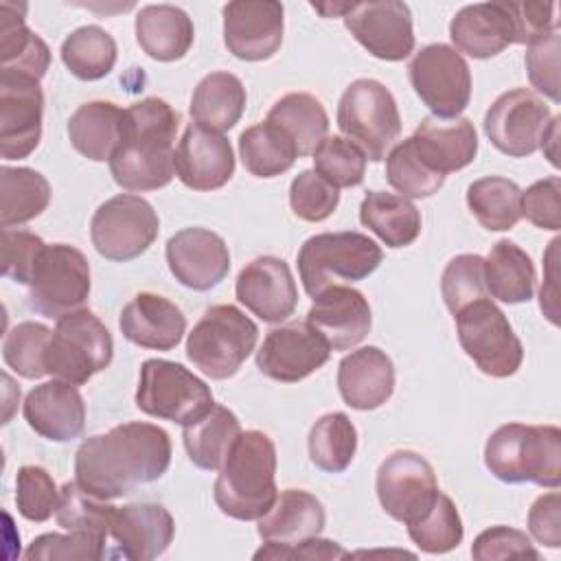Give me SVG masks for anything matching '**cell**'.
<instances>
[{
  "instance_id": "obj_1",
  "label": "cell",
  "mask_w": 561,
  "mask_h": 561,
  "mask_svg": "<svg viewBox=\"0 0 561 561\" xmlns=\"http://www.w3.org/2000/svg\"><path fill=\"white\" fill-rule=\"evenodd\" d=\"M169 465V434L153 423L131 421L81 443L75 456V480L88 493L114 500L160 480Z\"/></svg>"
},
{
  "instance_id": "obj_34",
  "label": "cell",
  "mask_w": 561,
  "mask_h": 561,
  "mask_svg": "<svg viewBox=\"0 0 561 561\" xmlns=\"http://www.w3.org/2000/svg\"><path fill=\"white\" fill-rule=\"evenodd\" d=\"M245 88L232 72L206 75L191 99V118L208 129L226 131L232 129L245 110Z\"/></svg>"
},
{
  "instance_id": "obj_9",
  "label": "cell",
  "mask_w": 561,
  "mask_h": 561,
  "mask_svg": "<svg viewBox=\"0 0 561 561\" xmlns=\"http://www.w3.org/2000/svg\"><path fill=\"white\" fill-rule=\"evenodd\" d=\"M136 405L149 416L173 421L184 427L199 421L215 401L206 381L188 368L178 362L156 357L140 366Z\"/></svg>"
},
{
  "instance_id": "obj_57",
  "label": "cell",
  "mask_w": 561,
  "mask_h": 561,
  "mask_svg": "<svg viewBox=\"0 0 561 561\" xmlns=\"http://www.w3.org/2000/svg\"><path fill=\"white\" fill-rule=\"evenodd\" d=\"M530 537L548 548L561 546V495L557 491L539 495L528 511Z\"/></svg>"
},
{
  "instance_id": "obj_17",
  "label": "cell",
  "mask_w": 561,
  "mask_h": 561,
  "mask_svg": "<svg viewBox=\"0 0 561 561\" xmlns=\"http://www.w3.org/2000/svg\"><path fill=\"white\" fill-rule=\"evenodd\" d=\"M331 346L309 322H287L267 331L256 351V368L283 383H296L327 364Z\"/></svg>"
},
{
  "instance_id": "obj_6",
  "label": "cell",
  "mask_w": 561,
  "mask_h": 561,
  "mask_svg": "<svg viewBox=\"0 0 561 561\" xmlns=\"http://www.w3.org/2000/svg\"><path fill=\"white\" fill-rule=\"evenodd\" d=\"M259 340V327L234 305H213L186 337V357L210 379L232 377Z\"/></svg>"
},
{
  "instance_id": "obj_44",
  "label": "cell",
  "mask_w": 561,
  "mask_h": 561,
  "mask_svg": "<svg viewBox=\"0 0 561 561\" xmlns=\"http://www.w3.org/2000/svg\"><path fill=\"white\" fill-rule=\"evenodd\" d=\"M405 526L414 546L427 554H443L458 548L465 535L462 519L454 500L440 491L434 504Z\"/></svg>"
},
{
  "instance_id": "obj_35",
  "label": "cell",
  "mask_w": 561,
  "mask_h": 561,
  "mask_svg": "<svg viewBox=\"0 0 561 561\" xmlns=\"http://www.w3.org/2000/svg\"><path fill=\"white\" fill-rule=\"evenodd\" d=\"M359 221L388 248H405L421 234V213L403 195L368 191L359 204Z\"/></svg>"
},
{
  "instance_id": "obj_53",
  "label": "cell",
  "mask_w": 561,
  "mask_h": 561,
  "mask_svg": "<svg viewBox=\"0 0 561 561\" xmlns=\"http://www.w3.org/2000/svg\"><path fill=\"white\" fill-rule=\"evenodd\" d=\"M526 46L524 61L533 88L559 103V24Z\"/></svg>"
},
{
  "instance_id": "obj_10",
  "label": "cell",
  "mask_w": 561,
  "mask_h": 561,
  "mask_svg": "<svg viewBox=\"0 0 561 561\" xmlns=\"http://www.w3.org/2000/svg\"><path fill=\"white\" fill-rule=\"evenodd\" d=\"M454 318L462 351L484 375L504 379L517 373L524 359L522 342L504 311L489 296L462 307Z\"/></svg>"
},
{
  "instance_id": "obj_36",
  "label": "cell",
  "mask_w": 561,
  "mask_h": 561,
  "mask_svg": "<svg viewBox=\"0 0 561 561\" xmlns=\"http://www.w3.org/2000/svg\"><path fill=\"white\" fill-rule=\"evenodd\" d=\"M241 434L239 419L226 405L215 403L199 421L184 425L182 440L191 462L204 471L221 469L232 443Z\"/></svg>"
},
{
  "instance_id": "obj_45",
  "label": "cell",
  "mask_w": 561,
  "mask_h": 561,
  "mask_svg": "<svg viewBox=\"0 0 561 561\" xmlns=\"http://www.w3.org/2000/svg\"><path fill=\"white\" fill-rule=\"evenodd\" d=\"M114 513H116L114 504L88 493L77 484V480L66 482L59 489L55 517H57V524L66 530L92 533L107 539Z\"/></svg>"
},
{
  "instance_id": "obj_60",
  "label": "cell",
  "mask_w": 561,
  "mask_h": 561,
  "mask_svg": "<svg viewBox=\"0 0 561 561\" xmlns=\"http://www.w3.org/2000/svg\"><path fill=\"white\" fill-rule=\"evenodd\" d=\"M559 123H561V118L552 116V121L541 138V145H539L543 149L546 158L552 162V167H559V149H557L559 147Z\"/></svg>"
},
{
  "instance_id": "obj_51",
  "label": "cell",
  "mask_w": 561,
  "mask_h": 561,
  "mask_svg": "<svg viewBox=\"0 0 561 561\" xmlns=\"http://www.w3.org/2000/svg\"><path fill=\"white\" fill-rule=\"evenodd\" d=\"M59 491L53 476L37 465H24L15 473V506L28 522H46L57 511Z\"/></svg>"
},
{
  "instance_id": "obj_22",
  "label": "cell",
  "mask_w": 561,
  "mask_h": 561,
  "mask_svg": "<svg viewBox=\"0 0 561 561\" xmlns=\"http://www.w3.org/2000/svg\"><path fill=\"white\" fill-rule=\"evenodd\" d=\"M178 180L193 191L221 188L234 173L230 140L197 123L186 125L173 158Z\"/></svg>"
},
{
  "instance_id": "obj_41",
  "label": "cell",
  "mask_w": 561,
  "mask_h": 561,
  "mask_svg": "<svg viewBox=\"0 0 561 561\" xmlns=\"http://www.w3.org/2000/svg\"><path fill=\"white\" fill-rule=\"evenodd\" d=\"M519 186L500 175H486L469 184L467 206L478 224L491 232L511 230L519 219Z\"/></svg>"
},
{
  "instance_id": "obj_18",
  "label": "cell",
  "mask_w": 561,
  "mask_h": 561,
  "mask_svg": "<svg viewBox=\"0 0 561 561\" xmlns=\"http://www.w3.org/2000/svg\"><path fill=\"white\" fill-rule=\"evenodd\" d=\"M44 94L33 77L0 70V156L22 160L42 138Z\"/></svg>"
},
{
  "instance_id": "obj_58",
  "label": "cell",
  "mask_w": 561,
  "mask_h": 561,
  "mask_svg": "<svg viewBox=\"0 0 561 561\" xmlns=\"http://www.w3.org/2000/svg\"><path fill=\"white\" fill-rule=\"evenodd\" d=\"M344 557H348V552L337 541L320 539V537H309L294 546L265 541V546L254 552V559H274V561L278 559L316 561V559H344Z\"/></svg>"
},
{
  "instance_id": "obj_46",
  "label": "cell",
  "mask_w": 561,
  "mask_h": 561,
  "mask_svg": "<svg viewBox=\"0 0 561 561\" xmlns=\"http://www.w3.org/2000/svg\"><path fill=\"white\" fill-rule=\"evenodd\" d=\"M53 331L42 322L15 324L2 342L4 364L24 379H39L46 373V346Z\"/></svg>"
},
{
  "instance_id": "obj_25",
  "label": "cell",
  "mask_w": 561,
  "mask_h": 561,
  "mask_svg": "<svg viewBox=\"0 0 561 561\" xmlns=\"http://www.w3.org/2000/svg\"><path fill=\"white\" fill-rule=\"evenodd\" d=\"M175 535L171 513L162 504L136 502L116 506L110 537L118 546V554L131 561H149L167 552Z\"/></svg>"
},
{
  "instance_id": "obj_54",
  "label": "cell",
  "mask_w": 561,
  "mask_h": 561,
  "mask_svg": "<svg viewBox=\"0 0 561 561\" xmlns=\"http://www.w3.org/2000/svg\"><path fill=\"white\" fill-rule=\"evenodd\" d=\"M471 557L478 561L493 559H539V550L530 537L511 526H491L482 530L471 543Z\"/></svg>"
},
{
  "instance_id": "obj_12",
  "label": "cell",
  "mask_w": 561,
  "mask_h": 561,
  "mask_svg": "<svg viewBox=\"0 0 561 561\" xmlns=\"http://www.w3.org/2000/svg\"><path fill=\"white\" fill-rule=\"evenodd\" d=\"M90 296V263L81 250L53 243L35 263L28 283V305L46 318H61L81 309Z\"/></svg>"
},
{
  "instance_id": "obj_37",
  "label": "cell",
  "mask_w": 561,
  "mask_h": 561,
  "mask_svg": "<svg viewBox=\"0 0 561 561\" xmlns=\"http://www.w3.org/2000/svg\"><path fill=\"white\" fill-rule=\"evenodd\" d=\"M486 291L506 302H528L535 291V265L530 256L513 241L500 239L484 259Z\"/></svg>"
},
{
  "instance_id": "obj_20",
  "label": "cell",
  "mask_w": 561,
  "mask_h": 561,
  "mask_svg": "<svg viewBox=\"0 0 561 561\" xmlns=\"http://www.w3.org/2000/svg\"><path fill=\"white\" fill-rule=\"evenodd\" d=\"M224 44L243 61L270 59L283 44V4L234 0L224 7Z\"/></svg>"
},
{
  "instance_id": "obj_30",
  "label": "cell",
  "mask_w": 561,
  "mask_h": 561,
  "mask_svg": "<svg viewBox=\"0 0 561 561\" xmlns=\"http://www.w3.org/2000/svg\"><path fill=\"white\" fill-rule=\"evenodd\" d=\"M256 533L263 541L294 546L302 539L318 537L324 528L327 515L322 502L302 489H285L274 504L261 515Z\"/></svg>"
},
{
  "instance_id": "obj_31",
  "label": "cell",
  "mask_w": 561,
  "mask_h": 561,
  "mask_svg": "<svg viewBox=\"0 0 561 561\" xmlns=\"http://www.w3.org/2000/svg\"><path fill=\"white\" fill-rule=\"evenodd\" d=\"M193 37V20L175 4H147L136 15L138 46L156 61L182 59Z\"/></svg>"
},
{
  "instance_id": "obj_5",
  "label": "cell",
  "mask_w": 561,
  "mask_h": 561,
  "mask_svg": "<svg viewBox=\"0 0 561 561\" xmlns=\"http://www.w3.org/2000/svg\"><path fill=\"white\" fill-rule=\"evenodd\" d=\"M383 259L381 248L362 232H322L298 250V274L305 291L316 298L329 287L370 276Z\"/></svg>"
},
{
  "instance_id": "obj_27",
  "label": "cell",
  "mask_w": 561,
  "mask_h": 561,
  "mask_svg": "<svg viewBox=\"0 0 561 561\" xmlns=\"http://www.w3.org/2000/svg\"><path fill=\"white\" fill-rule=\"evenodd\" d=\"M118 327L123 337L140 348L171 351L186 331V318L169 298L140 291L123 307Z\"/></svg>"
},
{
  "instance_id": "obj_4",
  "label": "cell",
  "mask_w": 561,
  "mask_h": 561,
  "mask_svg": "<svg viewBox=\"0 0 561 561\" xmlns=\"http://www.w3.org/2000/svg\"><path fill=\"white\" fill-rule=\"evenodd\" d=\"M484 465L502 482L557 489L561 484V430L557 425H500L486 438Z\"/></svg>"
},
{
  "instance_id": "obj_40",
  "label": "cell",
  "mask_w": 561,
  "mask_h": 561,
  "mask_svg": "<svg viewBox=\"0 0 561 561\" xmlns=\"http://www.w3.org/2000/svg\"><path fill=\"white\" fill-rule=\"evenodd\" d=\"M239 156L252 175L276 178L294 167L298 149L276 123L265 118L263 123L241 131Z\"/></svg>"
},
{
  "instance_id": "obj_42",
  "label": "cell",
  "mask_w": 561,
  "mask_h": 561,
  "mask_svg": "<svg viewBox=\"0 0 561 561\" xmlns=\"http://www.w3.org/2000/svg\"><path fill=\"white\" fill-rule=\"evenodd\" d=\"M61 61L81 81H99L112 72L116 64L114 37L96 24L75 28L61 42Z\"/></svg>"
},
{
  "instance_id": "obj_32",
  "label": "cell",
  "mask_w": 561,
  "mask_h": 561,
  "mask_svg": "<svg viewBox=\"0 0 561 561\" xmlns=\"http://www.w3.org/2000/svg\"><path fill=\"white\" fill-rule=\"evenodd\" d=\"M123 116L125 110H121L116 103H83L72 112L68 121V138L72 147L88 160L110 162L123 136Z\"/></svg>"
},
{
  "instance_id": "obj_16",
  "label": "cell",
  "mask_w": 561,
  "mask_h": 561,
  "mask_svg": "<svg viewBox=\"0 0 561 561\" xmlns=\"http://www.w3.org/2000/svg\"><path fill=\"white\" fill-rule=\"evenodd\" d=\"M375 489L381 508L403 524L421 517L438 495L432 465L410 449H397L379 465Z\"/></svg>"
},
{
  "instance_id": "obj_2",
  "label": "cell",
  "mask_w": 561,
  "mask_h": 561,
  "mask_svg": "<svg viewBox=\"0 0 561 561\" xmlns=\"http://www.w3.org/2000/svg\"><path fill=\"white\" fill-rule=\"evenodd\" d=\"M180 114L158 96L142 99L125 110L123 136L110 158L114 182L125 191H156L173 175L175 134Z\"/></svg>"
},
{
  "instance_id": "obj_3",
  "label": "cell",
  "mask_w": 561,
  "mask_h": 561,
  "mask_svg": "<svg viewBox=\"0 0 561 561\" xmlns=\"http://www.w3.org/2000/svg\"><path fill=\"white\" fill-rule=\"evenodd\" d=\"M276 491L274 440L259 430L241 432L215 480V504L232 519L252 522L270 511Z\"/></svg>"
},
{
  "instance_id": "obj_49",
  "label": "cell",
  "mask_w": 561,
  "mask_h": 561,
  "mask_svg": "<svg viewBox=\"0 0 561 561\" xmlns=\"http://www.w3.org/2000/svg\"><path fill=\"white\" fill-rule=\"evenodd\" d=\"M440 291L451 313H458L473 300L486 298L489 291L484 283V259L480 254L454 256L443 272Z\"/></svg>"
},
{
  "instance_id": "obj_19",
  "label": "cell",
  "mask_w": 561,
  "mask_h": 561,
  "mask_svg": "<svg viewBox=\"0 0 561 561\" xmlns=\"http://www.w3.org/2000/svg\"><path fill=\"white\" fill-rule=\"evenodd\" d=\"M342 18L348 33L377 59L401 61L414 50L412 13L405 2H353Z\"/></svg>"
},
{
  "instance_id": "obj_15",
  "label": "cell",
  "mask_w": 561,
  "mask_h": 561,
  "mask_svg": "<svg viewBox=\"0 0 561 561\" xmlns=\"http://www.w3.org/2000/svg\"><path fill=\"white\" fill-rule=\"evenodd\" d=\"M458 53L473 59L500 55L511 44H528L522 2H480L462 7L449 22Z\"/></svg>"
},
{
  "instance_id": "obj_28",
  "label": "cell",
  "mask_w": 561,
  "mask_h": 561,
  "mask_svg": "<svg viewBox=\"0 0 561 561\" xmlns=\"http://www.w3.org/2000/svg\"><path fill=\"white\" fill-rule=\"evenodd\" d=\"M416 156L434 173L465 169L478 153V134L469 118L427 116L410 136Z\"/></svg>"
},
{
  "instance_id": "obj_38",
  "label": "cell",
  "mask_w": 561,
  "mask_h": 561,
  "mask_svg": "<svg viewBox=\"0 0 561 561\" xmlns=\"http://www.w3.org/2000/svg\"><path fill=\"white\" fill-rule=\"evenodd\" d=\"M267 121L276 123L296 145L298 156H309L327 138L329 116L320 99L307 92H289L280 96L267 112Z\"/></svg>"
},
{
  "instance_id": "obj_8",
  "label": "cell",
  "mask_w": 561,
  "mask_h": 561,
  "mask_svg": "<svg viewBox=\"0 0 561 561\" xmlns=\"http://www.w3.org/2000/svg\"><path fill=\"white\" fill-rule=\"evenodd\" d=\"M337 127L362 149L366 160H383L401 134V116L392 92L377 79H355L340 96Z\"/></svg>"
},
{
  "instance_id": "obj_26",
  "label": "cell",
  "mask_w": 561,
  "mask_h": 561,
  "mask_svg": "<svg viewBox=\"0 0 561 561\" xmlns=\"http://www.w3.org/2000/svg\"><path fill=\"white\" fill-rule=\"evenodd\" d=\"M307 322L324 335L333 351H346L368 335L373 316L362 291L335 285L313 298Z\"/></svg>"
},
{
  "instance_id": "obj_21",
  "label": "cell",
  "mask_w": 561,
  "mask_h": 561,
  "mask_svg": "<svg viewBox=\"0 0 561 561\" xmlns=\"http://www.w3.org/2000/svg\"><path fill=\"white\" fill-rule=\"evenodd\" d=\"M167 265L178 283L195 291L219 285L230 270L226 241L208 228H184L167 241Z\"/></svg>"
},
{
  "instance_id": "obj_59",
  "label": "cell",
  "mask_w": 561,
  "mask_h": 561,
  "mask_svg": "<svg viewBox=\"0 0 561 561\" xmlns=\"http://www.w3.org/2000/svg\"><path fill=\"white\" fill-rule=\"evenodd\" d=\"M559 239H552L550 241V248L546 252V280L541 285V291H539V305H541V311L548 316V320L552 324H559V318H557V248H559Z\"/></svg>"
},
{
  "instance_id": "obj_33",
  "label": "cell",
  "mask_w": 561,
  "mask_h": 561,
  "mask_svg": "<svg viewBox=\"0 0 561 561\" xmlns=\"http://www.w3.org/2000/svg\"><path fill=\"white\" fill-rule=\"evenodd\" d=\"M24 4H0V59L4 72H15L33 79H42L50 64V50L46 42L24 24V15L18 13Z\"/></svg>"
},
{
  "instance_id": "obj_14",
  "label": "cell",
  "mask_w": 561,
  "mask_h": 561,
  "mask_svg": "<svg viewBox=\"0 0 561 561\" xmlns=\"http://www.w3.org/2000/svg\"><path fill=\"white\" fill-rule=\"evenodd\" d=\"M552 121L546 101L528 88H515L500 94L484 114V134L491 145L511 156H533Z\"/></svg>"
},
{
  "instance_id": "obj_39",
  "label": "cell",
  "mask_w": 561,
  "mask_h": 561,
  "mask_svg": "<svg viewBox=\"0 0 561 561\" xmlns=\"http://www.w3.org/2000/svg\"><path fill=\"white\" fill-rule=\"evenodd\" d=\"M48 202L50 184L39 171L28 167L0 169V221L4 230L35 219Z\"/></svg>"
},
{
  "instance_id": "obj_56",
  "label": "cell",
  "mask_w": 561,
  "mask_h": 561,
  "mask_svg": "<svg viewBox=\"0 0 561 561\" xmlns=\"http://www.w3.org/2000/svg\"><path fill=\"white\" fill-rule=\"evenodd\" d=\"M44 248L46 243L37 234L7 228L2 234V274L20 285H28Z\"/></svg>"
},
{
  "instance_id": "obj_11",
  "label": "cell",
  "mask_w": 561,
  "mask_h": 561,
  "mask_svg": "<svg viewBox=\"0 0 561 561\" xmlns=\"http://www.w3.org/2000/svg\"><path fill=\"white\" fill-rule=\"evenodd\" d=\"M160 219L153 206L134 193L105 199L92 215L90 239L107 261H134L156 241Z\"/></svg>"
},
{
  "instance_id": "obj_47",
  "label": "cell",
  "mask_w": 561,
  "mask_h": 561,
  "mask_svg": "<svg viewBox=\"0 0 561 561\" xmlns=\"http://www.w3.org/2000/svg\"><path fill=\"white\" fill-rule=\"evenodd\" d=\"M313 156V171L335 188L359 186L366 173V156L357 145L342 136H327Z\"/></svg>"
},
{
  "instance_id": "obj_7",
  "label": "cell",
  "mask_w": 561,
  "mask_h": 561,
  "mask_svg": "<svg viewBox=\"0 0 561 561\" xmlns=\"http://www.w3.org/2000/svg\"><path fill=\"white\" fill-rule=\"evenodd\" d=\"M114 357L107 327L90 311L77 309L57 318L46 346V373L72 386H83L105 370Z\"/></svg>"
},
{
  "instance_id": "obj_23",
  "label": "cell",
  "mask_w": 561,
  "mask_h": 561,
  "mask_svg": "<svg viewBox=\"0 0 561 561\" xmlns=\"http://www.w3.org/2000/svg\"><path fill=\"white\" fill-rule=\"evenodd\" d=\"M237 300L263 322L287 320L298 305V289L289 265L278 256H256L237 276Z\"/></svg>"
},
{
  "instance_id": "obj_50",
  "label": "cell",
  "mask_w": 561,
  "mask_h": 561,
  "mask_svg": "<svg viewBox=\"0 0 561 561\" xmlns=\"http://www.w3.org/2000/svg\"><path fill=\"white\" fill-rule=\"evenodd\" d=\"M24 557L31 561H96L105 557V537L79 530L44 533L28 543Z\"/></svg>"
},
{
  "instance_id": "obj_52",
  "label": "cell",
  "mask_w": 561,
  "mask_h": 561,
  "mask_svg": "<svg viewBox=\"0 0 561 561\" xmlns=\"http://www.w3.org/2000/svg\"><path fill=\"white\" fill-rule=\"evenodd\" d=\"M340 204V193L316 171H300L289 186V206L302 221H324Z\"/></svg>"
},
{
  "instance_id": "obj_13",
  "label": "cell",
  "mask_w": 561,
  "mask_h": 561,
  "mask_svg": "<svg viewBox=\"0 0 561 561\" xmlns=\"http://www.w3.org/2000/svg\"><path fill=\"white\" fill-rule=\"evenodd\" d=\"M416 96L438 118H458L471 99V70L465 57L447 44L423 46L408 66Z\"/></svg>"
},
{
  "instance_id": "obj_43",
  "label": "cell",
  "mask_w": 561,
  "mask_h": 561,
  "mask_svg": "<svg viewBox=\"0 0 561 561\" xmlns=\"http://www.w3.org/2000/svg\"><path fill=\"white\" fill-rule=\"evenodd\" d=\"M311 462L327 473H342L355 458L357 430L344 412L322 414L309 430Z\"/></svg>"
},
{
  "instance_id": "obj_48",
  "label": "cell",
  "mask_w": 561,
  "mask_h": 561,
  "mask_svg": "<svg viewBox=\"0 0 561 561\" xmlns=\"http://www.w3.org/2000/svg\"><path fill=\"white\" fill-rule=\"evenodd\" d=\"M386 178L392 188H397L403 197H430L434 195L443 182L445 175L434 173L423 164V160L416 156L410 138L394 145L386 156Z\"/></svg>"
},
{
  "instance_id": "obj_24",
  "label": "cell",
  "mask_w": 561,
  "mask_h": 561,
  "mask_svg": "<svg viewBox=\"0 0 561 561\" xmlns=\"http://www.w3.org/2000/svg\"><path fill=\"white\" fill-rule=\"evenodd\" d=\"M28 427L55 443L77 438L85 427V403L77 386L50 379L35 386L22 405Z\"/></svg>"
},
{
  "instance_id": "obj_55",
  "label": "cell",
  "mask_w": 561,
  "mask_h": 561,
  "mask_svg": "<svg viewBox=\"0 0 561 561\" xmlns=\"http://www.w3.org/2000/svg\"><path fill=\"white\" fill-rule=\"evenodd\" d=\"M522 217L541 230L561 228V180L557 175L537 180L519 197Z\"/></svg>"
},
{
  "instance_id": "obj_29",
  "label": "cell",
  "mask_w": 561,
  "mask_h": 561,
  "mask_svg": "<svg viewBox=\"0 0 561 561\" xmlns=\"http://www.w3.org/2000/svg\"><path fill=\"white\" fill-rule=\"evenodd\" d=\"M337 390L353 410H375L394 392L392 359L377 346H362L342 357Z\"/></svg>"
}]
</instances>
